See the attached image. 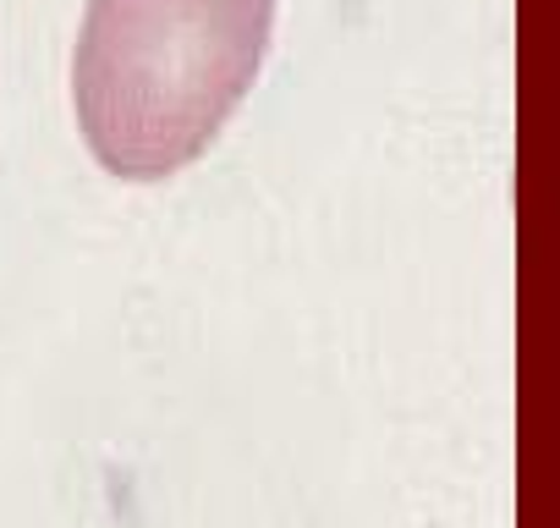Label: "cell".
Listing matches in <instances>:
<instances>
[{
  "instance_id": "obj_1",
  "label": "cell",
  "mask_w": 560,
  "mask_h": 528,
  "mask_svg": "<svg viewBox=\"0 0 560 528\" xmlns=\"http://www.w3.org/2000/svg\"><path fill=\"white\" fill-rule=\"evenodd\" d=\"M275 0H89L72 50L83 144L110 176L192 165L253 89Z\"/></svg>"
}]
</instances>
